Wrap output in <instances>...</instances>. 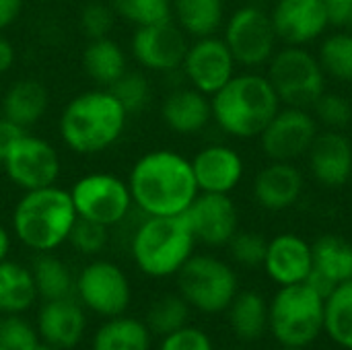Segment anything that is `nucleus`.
<instances>
[{
	"mask_svg": "<svg viewBox=\"0 0 352 350\" xmlns=\"http://www.w3.org/2000/svg\"><path fill=\"white\" fill-rule=\"evenodd\" d=\"M175 278L177 293L194 311L204 316L225 314L239 293L235 268L212 254H194Z\"/></svg>",
	"mask_w": 352,
	"mask_h": 350,
	"instance_id": "7",
	"label": "nucleus"
},
{
	"mask_svg": "<svg viewBox=\"0 0 352 350\" xmlns=\"http://www.w3.org/2000/svg\"><path fill=\"white\" fill-rule=\"evenodd\" d=\"M78 215L70 192L58 184L23 192L10 215L12 235L33 254H50L68 243Z\"/></svg>",
	"mask_w": 352,
	"mask_h": 350,
	"instance_id": "3",
	"label": "nucleus"
},
{
	"mask_svg": "<svg viewBox=\"0 0 352 350\" xmlns=\"http://www.w3.org/2000/svg\"><path fill=\"white\" fill-rule=\"evenodd\" d=\"M324 334L342 350H352V281L338 285L324 307Z\"/></svg>",
	"mask_w": 352,
	"mask_h": 350,
	"instance_id": "32",
	"label": "nucleus"
},
{
	"mask_svg": "<svg viewBox=\"0 0 352 350\" xmlns=\"http://www.w3.org/2000/svg\"><path fill=\"white\" fill-rule=\"evenodd\" d=\"M118 101L124 105V109L134 116L146 109V105L151 103L153 97V89H151V80L146 76L144 70H126L111 87H107Z\"/></svg>",
	"mask_w": 352,
	"mask_h": 350,
	"instance_id": "36",
	"label": "nucleus"
},
{
	"mask_svg": "<svg viewBox=\"0 0 352 350\" xmlns=\"http://www.w3.org/2000/svg\"><path fill=\"white\" fill-rule=\"evenodd\" d=\"M173 21L190 39L217 35L225 25L223 0H173Z\"/></svg>",
	"mask_w": 352,
	"mask_h": 350,
	"instance_id": "30",
	"label": "nucleus"
},
{
	"mask_svg": "<svg viewBox=\"0 0 352 350\" xmlns=\"http://www.w3.org/2000/svg\"><path fill=\"white\" fill-rule=\"evenodd\" d=\"M39 342L37 328L25 314H6L0 318V349L31 350Z\"/></svg>",
	"mask_w": 352,
	"mask_h": 350,
	"instance_id": "38",
	"label": "nucleus"
},
{
	"mask_svg": "<svg viewBox=\"0 0 352 350\" xmlns=\"http://www.w3.org/2000/svg\"><path fill=\"white\" fill-rule=\"evenodd\" d=\"M14 62H16V50L12 41L0 31V76L8 74L14 68Z\"/></svg>",
	"mask_w": 352,
	"mask_h": 350,
	"instance_id": "46",
	"label": "nucleus"
},
{
	"mask_svg": "<svg viewBox=\"0 0 352 350\" xmlns=\"http://www.w3.org/2000/svg\"><path fill=\"white\" fill-rule=\"evenodd\" d=\"M190 161L200 192L231 194L245 173L243 157L233 146L221 142L202 146Z\"/></svg>",
	"mask_w": 352,
	"mask_h": 350,
	"instance_id": "21",
	"label": "nucleus"
},
{
	"mask_svg": "<svg viewBox=\"0 0 352 350\" xmlns=\"http://www.w3.org/2000/svg\"><path fill=\"white\" fill-rule=\"evenodd\" d=\"M118 25L116 10L111 8L109 0H89L78 10V29L89 39L109 37Z\"/></svg>",
	"mask_w": 352,
	"mask_h": 350,
	"instance_id": "37",
	"label": "nucleus"
},
{
	"mask_svg": "<svg viewBox=\"0 0 352 350\" xmlns=\"http://www.w3.org/2000/svg\"><path fill=\"white\" fill-rule=\"evenodd\" d=\"M68 192L78 219L99 223L107 229L124 223L134 208L128 182L107 171L80 175L72 182Z\"/></svg>",
	"mask_w": 352,
	"mask_h": 350,
	"instance_id": "9",
	"label": "nucleus"
},
{
	"mask_svg": "<svg viewBox=\"0 0 352 350\" xmlns=\"http://www.w3.org/2000/svg\"><path fill=\"white\" fill-rule=\"evenodd\" d=\"M82 70L97 87H111L128 70V52L109 35L89 39L82 56Z\"/></svg>",
	"mask_w": 352,
	"mask_h": 350,
	"instance_id": "26",
	"label": "nucleus"
},
{
	"mask_svg": "<svg viewBox=\"0 0 352 350\" xmlns=\"http://www.w3.org/2000/svg\"><path fill=\"white\" fill-rule=\"evenodd\" d=\"M225 314L233 336L241 342H258L268 332V301L258 291H239Z\"/></svg>",
	"mask_w": 352,
	"mask_h": 350,
	"instance_id": "27",
	"label": "nucleus"
},
{
	"mask_svg": "<svg viewBox=\"0 0 352 350\" xmlns=\"http://www.w3.org/2000/svg\"><path fill=\"white\" fill-rule=\"evenodd\" d=\"M118 21L128 25L146 27L173 21V0H109Z\"/></svg>",
	"mask_w": 352,
	"mask_h": 350,
	"instance_id": "35",
	"label": "nucleus"
},
{
	"mask_svg": "<svg viewBox=\"0 0 352 350\" xmlns=\"http://www.w3.org/2000/svg\"><path fill=\"white\" fill-rule=\"evenodd\" d=\"M8 182L21 192L39 190L58 184L62 173V159L58 149L37 136L27 132L0 163Z\"/></svg>",
	"mask_w": 352,
	"mask_h": 350,
	"instance_id": "12",
	"label": "nucleus"
},
{
	"mask_svg": "<svg viewBox=\"0 0 352 350\" xmlns=\"http://www.w3.org/2000/svg\"><path fill=\"white\" fill-rule=\"evenodd\" d=\"M266 68V76L280 105L311 109L326 93V72L318 56L305 50V45H285L276 50Z\"/></svg>",
	"mask_w": 352,
	"mask_h": 350,
	"instance_id": "8",
	"label": "nucleus"
},
{
	"mask_svg": "<svg viewBox=\"0 0 352 350\" xmlns=\"http://www.w3.org/2000/svg\"><path fill=\"white\" fill-rule=\"evenodd\" d=\"M237 62L223 37L210 35L192 39L182 62V72L190 87L212 97L235 76Z\"/></svg>",
	"mask_w": 352,
	"mask_h": 350,
	"instance_id": "15",
	"label": "nucleus"
},
{
	"mask_svg": "<svg viewBox=\"0 0 352 350\" xmlns=\"http://www.w3.org/2000/svg\"><path fill=\"white\" fill-rule=\"evenodd\" d=\"M320 124L309 109L280 107L260 134V146L268 161H297L307 155Z\"/></svg>",
	"mask_w": 352,
	"mask_h": 350,
	"instance_id": "14",
	"label": "nucleus"
},
{
	"mask_svg": "<svg viewBox=\"0 0 352 350\" xmlns=\"http://www.w3.org/2000/svg\"><path fill=\"white\" fill-rule=\"evenodd\" d=\"M126 182L134 206L144 217H179L200 194L192 161L173 149L140 155Z\"/></svg>",
	"mask_w": 352,
	"mask_h": 350,
	"instance_id": "1",
	"label": "nucleus"
},
{
	"mask_svg": "<svg viewBox=\"0 0 352 350\" xmlns=\"http://www.w3.org/2000/svg\"><path fill=\"white\" fill-rule=\"evenodd\" d=\"M311 113L318 120V124L330 128V130H344L352 122V99L340 93H324L314 105Z\"/></svg>",
	"mask_w": 352,
	"mask_h": 350,
	"instance_id": "40",
	"label": "nucleus"
},
{
	"mask_svg": "<svg viewBox=\"0 0 352 350\" xmlns=\"http://www.w3.org/2000/svg\"><path fill=\"white\" fill-rule=\"evenodd\" d=\"M346 27H349V29L352 31V12H351V17H349V23H346Z\"/></svg>",
	"mask_w": 352,
	"mask_h": 350,
	"instance_id": "50",
	"label": "nucleus"
},
{
	"mask_svg": "<svg viewBox=\"0 0 352 350\" xmlns=\"http://www.w3.org/2000/svg\"><path fill=\"white\" fill-rule=\"evenodd\" d=\"M0 350H4V349H0Z\"/></svg>",
	"mask_w": 352,
	"mask_h": 350,
	"instance_id": "53",
	"label": "nucleus"
},
{
	"mask_svg": "<svg viewBox=\"0 0 352 350\" xmlns=\"http://www.w3.org/2000/svg\"><path fill=\"white\" fill-rule=\"evenodd\" d=\"M326 4L330 25L344 27L349 23V17L352 12V0H322Z\"/></svg>",
	"mask_w": 352,
	"mask_h": 350,
	"instance_id": "44",
	"label": "nucleus"
},
{
	"mask_svg": "<svg viewBox=\"0 0 352 350\" xmlns=\"http://www.w3.org/2000/svg\"><path fill=\"white\" fill-rule=\"evenodd\" d=\"M326 299L309 285L278 287L268 301V332L278 347L309 349L324 334Z\"/></svg>",
	"mask_w": 352,
	"mask_h": 350,
	"instance_id": "6",
	"label": "nucleus"
},
{
	"mask_svg": "<svg viewBox=\"0 0 352 350\" xmlns=\"http://www.w3.org/2000/svg\"><path fill=\"white\" fill-rule=\"evenodd\" d=\"M190 316H192V307L186 303V299L179 293L163 295L151 303L144 324L148 326L153 336L163 338V336L188 326Z\"/></svg>",
	"mask_w": 352,
	"mask_h": 350,
	"instance_id": "34",
	"label": "nucleus"
},
{
	"mask_svg": "<svg viewBox=\"0 0 352 350\" xmlns=\"http://www.w3.org/2000/svg\"><path fill=\"white\" fill-rule=\"evenodd\" d=\"M25 8V0H0V31L12 27Z\"/></svg>",
	"mask_w": 352,
	"mask_h": 350,
	"instance_id": "45",
	"label": "nucleus"
},
{
	"mask_svg": "<svg viewBox=\"0 0 352 350\" xmlns=\"http://www.w3.org/2000/svg\"><path fill=\"white\" fill-rule=\"evenodd\" d=\"M190 37L175 21L136 27L130 37V56L144 72L171 74L182 68Z\"/></svg>",
	"mask_w": 352,
	"mask_h": 350,
	"instance_id": "13",
	"label": "nucleus"
},
{
	"mask_svg": "<svg viewBox=\"0 0 352 350\" xmlns=\"http://www.w3.org/2000/svg\"><path fill=\"white\" fill-rule=\"evenodd\" d=\"M37 2H45V4H50V2H60V0H37Z\"/></svg>",
	"mask_w": 352,
	"mask_h": 350,
	"instance_id": "51",
	"label": "nucleus"
},
{
	"mask_svg": "<svg viewBox=\"0 0 352 350\" xmlns=\"http://www.w3.org/2000/svg\"><path fill=\"white\" fill-rule=\"evenodd\" d=\"M163 124L179 136H196L212 122L210 97L194 87L169 91L161 103Z\"/></svg>",
	"mask_w": 352,
	"mask_h": 350,
	"instance_id": "24",
	"label": "nucleus"
},
{
	"mask_svg": "<svg viewBox=\"0 0 352 350\" xmlns=\"http://www.w3.org/2000/svg\"><path fill=\"white\" fill-rule=\"evenodd\" d=\"M268 239L256 231H237L227 243L231 260L241 268H262Z\"/></svg>",
	"mask_w": 352,
	"mask_h": 350,
	"instance_id": "39",
	"label": "nucleus"
},
{
	"mask_svg": "<svg viewBox=\"0 0 352 350\" xmlns=\"http://www.w3.org/2000/svg\"><path fill=\"white\" fill-rule=\"evenodd\" d=\"M85 311L87 309L74 297L43 301L35 318L39 340L60 350L76 349L87 330Z\"/></svg>",
	"mask_w": 352,
	"mask_h": 350,
	"instance_id": "19",
	"label": "nucleus"
},
{
	"mask_svg": "<svg viewBox=\"0 0 352 350\" xmlns=\"http://www.w3.org/2000/svg\"><path fill=\"white\" fill-rule=\"evenodd\" d=\"M196 239L184 215L144 217L130 237V256L148 278L175 276L196 254Z\"/></svg>",
	"mask_w": 352,
	"mask_h": 350,
	"instance_id": "5",
	"label": "nucleus"
},
{
	"mask_svg": "<svg viewBox=\"0 0 352 350\" xmlns=\"http://www.w3.org/2000/svg\"><path fill=\"white\" fill-rule=\"evenodd\" d=\"M314 270L307 283L326 299L338 285L352 281V243L328 233L311 243Z\"/></svg>",
	"mask_w": 352,
	"mask_h": 350,
	"instance_id": "23",
	"label": "nucleus"
},
{
	"mask_svg": "<svg viewBox=\"0 0 352 350\" xmlns=\"http://www.w3.org/2000/svg\"><path fill=\"white\" fill-rule=\"evenodd\" d=\"M33 272V281L37 287V295L41 301L72 297L74 293V276L64 260L50 254H35L33 264L29 266Z\"/></svg>",
	"mask_w": 352,
	"mask_h": 350,
	"instance_id": "31",
	"label": "nucleus"
},
{
	"mask_svg": "<svg viewBox=\"0 0 352 350\" xmlns=\"http://www.w3.org/2000/svg\"><path fill=\"white\" fill-rule=\"evenodd\" d=\"M311 177L330 190L344 188L352 177V140L342 130H322L307 151Z\"/></svg>",
	"mask_w": 352,
	"mask_h": 350,
	"instance_id": "18",
	"label": "nucleus"
},
{
	"mask_svg": "<svg viewBox=\"0 0 352 350\" xmlns=\"http://www.w3.org/2000/svg\"><path fill=\"white\" fill-rule=\"evenodd\" d=\"M196 243L206 248H227L239 231V210L229 194L200 192L184 212Z\"/></svg>",
	"mask_w": 352,
	"mask_h": 350,
	"instance_id": "16",
	"label": "nucleus"
},
{
	"mask_svg": "<svg viewBox=\"0 0 352 350\" xmlns=\"http://www.w3.org/2000/svg\"><path fill=\"white\" fill-rule=\"evenodd\" d=\"M10 245H12V233L4 225H0V262L8 260Z\"/></svg>",
	"mask_w": 352,
	"mask_h": 350,
	"instance_id": "47",
	"label": "nucleus"
},
{
	"mask_svg": "<svg viewBox=\"0 0 352 350\" xmlns=\"http://www.w3.org/2000/svg\"><path fill=\"white\" fill-rule=\"evenodd\" d=\"M262 268L278 287L307 283L314 270L311 243L297 233H280L268 239Z\"/></svg>",
	"mask_w": 352,
	"mask_h": 350,
	"instance_id": "20",
	"label": "nucleus"
},
{
	"mask_svg": "<svg viewBox=\"0 0 352 350\" xmlns=\"http://www.w3.org/2000/svg\"><path fill=\"white\" fill-rule=\"evenodd\" d=\"M153 334L144 320L118 316L105 320L93 334L91 350H151Z\"/></svg>",
	"mask_w": 352,
	"mask_h": 350,
	"instance_id": "29",
	"label": "nucleus"
},
{
	"mask_svg": "<svg viewBox=\"0 0 352 350\" xmlns=\"http://www.w3.org/2000/svg\"><path fill=\"white\" fill-rule=\"evenodd\" d=\"M272 27L285 45H307L320 39L330 27V17L322 0H276Z\"/></svg>",
	"mask_w": 352,
	"mask_h": 350,
	"instance_id": "17",
	"label": "nucleus"
},
{
	"mask_svg": "<svg viewBox=\"0 0 352 350\" xmlns=\"http://www.w3.org/2000/svg\"><path fill=\"white\" fill-rule=\"evenodd\" d=\"M318 60L326 76L352 83V31H334L326 35L318 47Z\"/></svg>",
	"mask_w": 352,
	"mask_h": 350,
	"instance_id": "33",
	"label": "nucleus"
},
{
	"mask_svg": "<svg viewBox=\"0 0 352 350\" xmlns=\"http://www.w3.org/2000/svg\"><path fill=\"white\" fill-rule=\"evenodd\" d=\"M31 350H60L56 349V347H50V344H45V342H39V344H35Z\"/></svg>",
	"mask_w": 352,
	"mask_h": 350,
	"instance_id": "48",
	"label": "nucleus"
},
{
	"mask_svg": "<svg viewBox=\"0 0 352 350\" xmlns=\"http://www.w3.org/2000/svg\"><path fill=\"white\" fill-rule=\"evenodd\" d=\"M107 241H109V229L99 223L85 221V219H76L68 237L70 248L76 254L87 256V258L99 256L107 248Z\"/></svg>",
	"mask_w": 352,
	"mask_h": 350,
	"instance_id": "41",
	"label": "nucleus"
},
{
	"mask_svg": "<svg viewBox=\"0 0 352 350\" xmlns=\"http://www.w3.org/2000/svg\"><path fill=\"white\" fill-rule=\"evenodd\" d=\"M128 118L109 89L95 87L68 99L58 118V134L68 151L91 157L105 153L124 136Z\"/></svg>",
	"mask_w": 352,
	"mask_h": 350,
	"instance_id": "2",
	"label": "nucleus"
},
{
	"mask_svg": "<svg viewBox=\"0 0 352 350\" xmlns=\"http://www.w3.org/2000/svg\"><path fill=\"white\" fill-rule=\"evenodd\" d=\"M212 122L239 140L260 138L264 128L283 107L266 74L248 70L235 76L210 97Z\"/></svg>",
	"mask_w": 352,
	"mask_h": 350,
	"instance_id": "4",
	"label": "nucleus"
},
{
	"mask_svg": "<svg viewBox=\"0 0 352 350\" xmlns=\"http://www.w3.org/2000/svg\"><path fill=\"white\" fill-rule=\"evenodd\" d=\"M37 299L39 295L31 268L12 260L0 262V316L27 314Z\"/></svg>",
	"mask_w": 352,
	"mask_h": 350,
	"instance_id": "28",
	"label": "nucleus"
},
{
	"mask_svg": "<svg viewBox=\"0 0 352 350\" xmlns=\"http://www.w3.org/2000/svg\"><path fill=\"white\" fill-rule=\"evenodd\" d=\"M223 39L229 45L237 66L256 70L266 66L276 52V33L270 14L256 6H239L223 25Z\"/></svg>",
	"mask_w": 352,
	"mask_h": 350,
	"instance_id": "11",
	"label": "nucleus"
},
{
	"mask_svg": "<svg viewBox=\"0 0 352 350\" xmlns=\"http://www.w3.org/2000/svg\"><path fill=\"white\" fill-rule=\"evenodd\" d=\"M223 350H231V349H223Z\"/></svg>",
	"mask_w": 352,
	"mask_h": 350,
	"instance_id": "52",
	"label": "nucleus"
},
{
	"mask_svg": "<svg viewBox=\"0 0 352 350\" xmlns=\"http://www.w3.org/2000/svg\"><path fill=\"white\" fill-rule=\"evenodd\" d=\"M47 109L50 91L39 78L33 76L12 80L0 99V113L27 130L37 126L45 118Z\"/></svg>",
	"mask_w": 352,
	"mask_h": 350,
	"instance_id": "25",
	"label": "nucleus"
},
{
	"mask_svg": "<svg viewBox=\"0 0 352 350\" xmlns=\"http://www.w3.org/2000/svg\"><path fill=\"white\" fill-rule=\"evenodd\" d=\"M276 350H307V349H289V347H278Z\"/></svg>",
	"mask_w": 352,
	"mask_h": 350,
	"instance_id": "49",
	"label": "nucleus"
},
{
	"mask_svg": "<svg viewBox=\"0 0 352 350\" xmlns=\"http://www.w3.org/2000/svg\"><path fill=\"white\" fill-rule=\"evenodd\" d=\"M157 350H214L210 336L196 326H184L161 338Z\"/></svg>",
	"mask_w": 352,
	"mask_h": 350,
	"instance_id": "42",
	"label": "nucleus"
},
{
	"mask_svg": "<svg viewBox=\"0 0 352 350\" xmlns=\"http://www.w3.org/2000/svg\"><path fill=\"white\" fill-rule=\"evenodd\" d=\"M303 188V173L293 161H270L254 177L252 192L262 208L280 212L299 202Z\"/></svg>",
	"mask_w": 352,
	"mask_h": 350,
	"instance_id": "22",
	"label": "nucleus"
},
{
	"mask_svg": "<svg viewBox=\"0 0 352 350\" xmlns=\"http://www.w3.org/2000/svg\"><path fill=\"white\" fill-rule=\"evenodd\" d=\"M29 130L19 126L16 122L8 120L6 116L0 113V163L6 159V155L10 153V149L27 134Z\"/></svg>",
	"mask_w": 352,
	"mask_h": 350,
	"instance_id": "43",
	"label": "nucleus"
},
{
	"mask_svg": "<svg viewBox=\"0 0 352 350\" xmlns=\"http://www.w3.org/2000/svg\"><path fill=\"white\" fill-rule=\"evenodd\" d=\"M74 293L80 305L99 318L124 316L132 303V285L122 266L93 258L74 276Z\"/></svg>",
	"mask_w": 352,
	"mask_h": 350,
	"instance_id": "10",
	"label": "nucleus"
}]
</instances>
